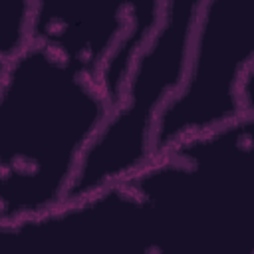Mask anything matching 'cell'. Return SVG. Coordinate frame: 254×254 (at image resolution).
Returning <instances> with one entry per match:
<instances>
[{"mask_svg": "<svg viewBox=\"0 0 254 254\" xmlns=\"http://www.w3.org/2000/svg\"><path fill=\"white\" fill-rule=\"evenodd\" d=\"M254 0H200L181 89L161 111L155 157L177 143L254 117Z\"/></svg>", "mask_w": 254, "mask_h": 254, "instance_id": "3957f363", "label": "cell"}, {"mask_svg": "<svg viewBox=\"0 0 254 254\" xmlns=\"http://www.w3.org/2000/svg\"><path fill=\"white\" fill-rule=\"evenodd\" d=\"M167 0H32L30 42L93 75L113 105Z\"/></svg>", "mask_w": 254, "mask_h": 254, "instance_id": "277c9868", "label": "cell"}, {"mask_svg": "<svg viewBox=\"0 0 254 254\" xmlns=\"http://www.w3.org/2000/svg\"><path fill=\"white\" fill-rule=\"evenodd\" d=\"M111 103L99 81L30 42L0 77V228L67 200L83 151Z\"/></svg>", "mask_w": 254, "mask_h": 254, "instance_id": "6da1fadb", "label": "cell"}, {"mask_svg": "<svg viewBox=\"0 0 254 254\" xmlns=\"http://www.w3.org/2000/svg\"><path fill=\"white\" fill-rule=\"evenodd\" d=\"M198 6L200 0L165 2L159 24L127 67L117 101L83 151L67 200L121 183L155 159L157 119L185 81Z\"/></svg>", "mask_w": 254, "mask_h": 254, "instance_id": "7a4b0ae2", "label": "cell"}]
</instances>
